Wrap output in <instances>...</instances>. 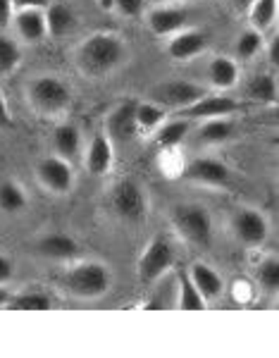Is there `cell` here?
<instances>
[{"instance_id":"d4e9b609","label":"cell","mask_w":279,"mask_h":358,"mask_svg":"<svg viewBox=\"0 0 279 358\" xmlns=\"http://www.w3.org/2000/svg\"><path fill=\"white\" fill-rule=\"evenodd\" d=\"M27 208V192L15 179H3L0 182V210L3 213H22Z\"/></svg>"},{"instance_id":"ffe728a7","label":"cell","mask_w":279,"mask_h":358,"mask_svg":"<svg viewBox=\"0 0 279 358\" xmlns=\"http://www.w3.org/2000/svg\"><path fill=\"white\" fill-rule=\"evenodd\" d=\"M208 79L215 89H231V86L239 84V65H236L231 57L217 55L208 62Z\"/></svg>"},{"instance_id":"484cf974","label":"cell","mask_w":279,"mask_h":358,"mask_svg":"<svg viewBox=\"0 0 279 358\" xmlns=\"http://www.w3.org/2000/svg\"><path fill=\"white\" fill-rule=\"evenodd\" d=\"M248 20H251V29L265 34L277 20V0H253L248 5Z\"/></svg>"},{"instance_id":"ac0fdd59","label":"cell","mask_w":279,"mask_h":358,"mask_svg":"<svg viewBox=\"0 0 279 358\" xmlns=\"http://www.w3.org/2000/svg\"><path fill=\"white\" fill-rule=\"evenodd\" d=\"M189 280L194 282V287L199 289V294L208 301H215V299L222 296L224 292V282L222 277H220L210 265L206 263H194L189 270Z\"/></svg>"},{"instance_id":"5bb4252c","label":"cell","mask_w":279,"mask_h":358,"mask_svg":"<svg viewBox=\"0 0 279 358\" xmlns=\"http://www.w3.org/2000/svg\"><path fill=\"white\" fill-rule=\"evenodd\" d=\"M115 163V151H113V141L106 134H96L89 141L84 151V165L91 175H108L113 170Z\"/></svg>"},{"instance_id":"83f0119b","label":"cell","mask_w":279,"mask_h":358,"mask_svg":"<svg viewBox=\"0 0 279 358\" xmlns=\"http://www.w3.org/2000/svg\"><path fill=\"white\" fill-rule=\"evenodd\" d=\"M177 306L182 310H203L206 308V299L201 296L199 289L194 287V282L189 280V275H179V287H177Z\"/></svg>"},{"instance_id":"603a6c76","label":"cell","mask_w":279,"mask_h":358,"mask_svg":"<svg viewBox=\"0 0 279 358\" xmlns=\"http://www.w3.org/2000/svg\"><path fill=\"white\" fill-rule=\"evenodd\" d=\"M246 94L251 101L263 103V106H275L277 103V77L270 72H258L248 79Z\"/></svg>"},{"instance_id":"cb8c5ba5","label":"cell","mask_w":279,"mask_h":358,"mask_svg":"<svg viewBox=\"0 0 279 358\" xmlns=\"http://www.w3.org/2000/svg\"><path fill=\"white\" fill-rule=\"evenodd\" d=\"M191 129V120H184V117H177V120H165L153 134V141L158 143L160 148L170 151V148L179 146L184 141L186 134Z\"/></svg>"},{"instance_id":"f546056e","label":"cell","mask_w":279,"mask_h":358,"mask_svg":"<svg viewBox=\"0 0 279 358\" xmlns=\"http://www.w3.org/2000/svg\"><path fill=\"white\" fill-rule=\"evenodd\" d=\"M22 62V50L20 43L10 36H3L0 34V77H8L13 74Z\"/></svg>"},{"instance_id":"277c9868","label":"cell","mask_w":279,"mask_h":358,"mask_svg":"<svg viewBox=\"0 0 279 358\" xmlns=\"http://www.w3.org/2000/svg\"><path fill=\"white\" fill-rule=\"evenodd\" d=\"M170 222L177 234L191 246L208 248L213 241V217L199 203H177L170 210Z\"/></svg>"},{"instance_id":"8992f818","label":"cell","mask_w":279,"mask_h":358,"mask_svg":"<svg viewBox=\"0 0 279 358\" xmlns=\"http://www.w3.org/2000/svg\"><path fill=\"white\" fill-rule=\"evenodd\" d=\"M110 208L117 217L127 222H138L146 217L148 203L143 187L136 179H120L110 192Z\"/></svg>"},{"instance_id":"e575fe53","label":"cell","mask_w":279,"mask_h":358,"mask_svg":"<svg viewBox=\"0 0 279 358\" xmlns=\"http://www.w3.org/2000/svg\"><path fill=\"white\" fill-rule=\"evenodd\" d=\"M10 127H13V117H10L8 101H5L3 91H0V129H10Z\"/></svg>"},{"instance_id":"836d02e7","label":"cell","mask_w":279,"mask_h":358,"mask_svg":"<svg viewBox=\"0 0 279 358\" xmlns=\"http://www.w3.org/2000/svg\"><path fill=\"white\" fill-rule=\"evenodd\" d=\"M13 17H15V5H13V0H0V29L10 27Z\"/></svg>"},{"instance_id":"f1b7e54d","label":"cell","mask_w":279,"mask_h":358,"mask_svg":"<svg viewBox=\"0 0 279 358\" xmlns=\"http://www.w3.org/2000/svg\"><path fill=\"white\" fill-rule=\"evenodd\" d=\"M255 282L260 289L275 294L279 289V261L277 256H267L255 265Z\"/></svg>"},{"instance_id":"44dd1931","label":"cell","mask_w":279,"mask_h":358,"mask_svg":"<svg viewBox=\"0 0 279 358\" xmlns=\"http://www.w3.org/2000/svg\"><path fill=\"white\" fill-rule=\"evenodd\" d=\"M43 15H45V29H48V36H53V38L67 36V34L77 27V15H74L72 10L62 3L48 5V10H45Z\"/></svg>"},{"instance_id":"7c38bea8","label":"cell","mask_w":279,"mask_h":358,"mask_svg":"<svg viewBox=\"0 0 279 358\" xmlns=\"http://www.w3.org/2000/svg\"><path fill=\"white\" fill-rule=\"evenodd\" d=\"M239 110V103L229 96H220V94H210L208 91L201 101H196L194 106L184 108L182 117L184 120H213V117H229Z\"/></svg>"},{"instance_id":"7a4b0ae2","label":"cell","mask_w":279,"mask_h":358,"mask_svg":"<svg viewBox=\"0 0 279 358\" xmlns=\"http://www.w3.org/2000/svg\"><path fill=\"white\" fill-rule=\"evenodd\" d=\"M62 287L69 296L74 299H101L106 296L113 287V273L106 263L101 261H84V263H74L62 277Z\"/></svg>"},{"instance_id":"4316f807","label":"cell","mask_w":279,"mask_h":358,"mask_svg":"<svg viewBox=\"0 0 279 358\" xmlns=\"http://www.w3.org/2000/svg\"><path fill=\"white\" fill-rule=\"evenodd\" d=\"M167 120V108L158 103H136V127L138 131H155Z\"/></svg>"},{"instance_id":"7402d4cb","label":"cell","mask_w":279,"mask_h":358,"mask_svg":"<svg viewBox=\"0 0 279 358\" xmlns=\"http://www.w3.org/2000/svg\"><path fill=\"white\" fill-rule=\"evenodd\" d=\"M53 151L60 158L72 160L74 155H79L81 151V134L74 124L62 122L53 129Z\"/></svg>"},{"instance_id":"6da1fadb","label":"cell","mask_w":279,"mask_h":358,"mask_svg":"<svg viewBox=\"0 0 279 358\" xmlns=\"http://www.w3.org/2000/svg\"><path fill=\"white\" fill-rule=\"evenodd\" d=\"M127 57H129V48H127L124 38L110 31L91 34L74 50V62H77L79 72L89 79H103L113 74L115 69L124 65Z\"/></svg>"},{"instance_id":"52a82bcc","label":"cell","mask_w":279,"mask_h":358,"mask_svg":"<svg viewBox=\"0 0 279 358\" xmlns=\"http://www.w3.org/2000/svg\"><path fill=\"white\" fill-rule=\"evenodd\" d=\"M208 94L206 86L194 84V82H184V79H177V82H162L150 91V98L153 103L167 108V110H177L182 113L184 108L194 106L196 101H201L203 96Z\"/></svg>"},{"instance_id":"9c48e42d","label":"cell","mask_w":279,"mask_h":358,"mask_svg":"<svg viewBox=\"0 0 279 358\" xmlns=\"http://www.w3.org/2000/svg\"><path fill=\"white\" fill-rule=\"evenodd\" d=\"M231 234L246 246H260L267 239L270 232V224H267L263 213H258L255 208H239V210L231 215Z\"/></svg>"},{"instance_id":"4dcf8cb0","label":"cell","mask_w":279,"mask_h":358,"mask_svg":"<svg viewBox=\"0 0 279 358\" xmlns=\"http://www.w3.org/2000/svg\"><path fill=\"white\" fill-rule=\"evenodd\" d=\"M10 308L15 310H50L53 308V301H50L48 294L43 292H24L17 294V296H10Z\"/></svg>"},{"instance_id":"4fadbf2b","label":"cell","mask_w":279,"mask_h":358,"mask_svg":"<svg viewBox=\"0 0 279 358\" xmlns=\"http://www.w3.org/2000/svg\"><path fill=\"white\" fill-rule=\"evenodd\" d=\"M206 48H208V34H203L201 29H182V31L172 34L170 41H167V55L177 62L194 60Z\"/></svg>"},{"instance_id":"d590c367","label":"cell","mask_w":279,"mask_h":358,"mask_svg":"<svg viewBox=\"0 0 279 358\" xmlns=\"http://www.w3.org/2000/svg\"><path fill=\"white\" fill-rule=\"evenodd\" d=\"M13 273H15L13 261H10L8 256H0V285H5V282L13 280Z\"/></svg>"},{"instance_id":"30bf717a","label":"cell","mask_w":279,"mask_h":358,"mask_svg":"<svg viewBox=\"0 0 279 358\" xmlns=\"http://www.w3.org/2000/svg\"><path fill=\"white\" fill-rule=\"evenodd\" d=\"M136 103L138 101H122L113 110L108 113L106 117V134L110 141H117V143H127L131 141L134 136L138 134V127H136Z\"/></svg>"},{"instance_id":"74e56055","label":"cell","mask_w":279,"mask_h":358,"mask_svg":"<svg viewBox=\"0 0 279 358\" xmlns=\"http://www.w3.org/2000/svg\"><path fill=\"white\" fill-rule=\"evenodd\" d=\"M270 62L272 65L279 62V38H272V43H270Z\"/></svg>"},{"instance_id":"3957f363","label":"cell","mask_w":279,"mask_h":358,"mask_svg":"<svg viewBox=\"0 0 279 358\" xmlns=\"http://www.w3.org/2000/svg\"><path fill=\"white\" fill-rule=\"evenodd\" d=\"M27 98L31 110H36L41 117H57L72 106V89L55 74H41L29 82Z\"/></svg>"},{"instance_id":"d6986e66","label":"cell","mask_w":279,"mask_h":358,"mask_svg":"<svg viewBox=\"0 0 279 358\" xmlns=\"http://www.w3.org/2000/svg\"><path fill=\"white\" fill-rule=\"evenodd\" d=\"M236 136V124L231 117H213L203 120V127L199 129V141L206 146H220Z\"/></svg>"},{"instance_id":"5b68a950","label":"cell","mask_w":279,"mask_h":358,"mask_svg":"<svg viewBox=\"0 0 279 358\" xmlns=\"http://www.w3.org/2000/svg\"><path fill=\"white\" fill-rule=\"evenodd\" d=\"M174 265V248L165 236H153L138 256L136 275L141 285H153Z\"/></svg>"},{"instance_id":"e0dca14e","label":"cell","mask_w":279,"mask_h":358,"mask_svg":"<svg viewBox=\"0 0 279 358\" xmlns=\"http://www.w3.org/2000/svg\"><path fill=\"white\" fill-rule=\"evenodd\" d=\"M146 22L155 36H172V34L182 31L186 27V15L179 8H172V5H160V8L150 10Z\"/></svg>"},{"instance_id":"ba28073f","label":"cell","mask_w":279,"mask_h":358,"mask_svg":"<svg viewBox=\"0 0 279 358\" xmlns=\"http://www.w3.org/2000/svg\"><path fill=\"white\" fill-rule=\"evenodd\" d=\"M36 177L41 182V187L50 194L65 196L72 192L74 187V170L69 165L67 158H60V155H45V158L38 160L36 165Z\"/></svg>"},{"instance_id":"ab89813d","label":"cell","mask_w":279,"mask_h":358,"mask_svg":"<svg viewBox=\"0 0 279 358\" xmlns=\"http://www.w3.org/2000/svg\"><path fill=\"white\" fill-rule=\"evenodd\" d=\"M8 301H10V294L5 292L3 287H0V306H5V303H8Z\"/></svg>"},{"instance_id":"8d00e7d4","label":"cell","mask_w":279,"mask_h":358,"mask_svg":"<svg viewBox=\"0 0 279 358\" xmlns=\"http://www.w3.org/2000/svg\"><path fill=\"white\" fill-rule=\"evenodd\" d=\"M15 10H29V8H45V0H13Z\"/></svg>"},{"instance_id":"f35d334b","label":"cell","mask_w":279,"mask_h":358,"mask_svg":"<svg viewBox=\"0 0 279 358\" xmlns=\"http://www.w3.org/2000/svg\"><path fill=\"white\" fill-rule=\"evenodd\" d=\"M231 5H234L236 10H248V5L253 3V0H229Z\"/></svg>"},{"instance_id":"d6a6232c","label":"cell","mask_w":279,"mask_h":358,"mask_svg":"<svg viewBox=\"0 0 279 358\" xmlns=\"http://www.w3.org/2000/svg\"><path fill=\"white\" fill-rule=\"evenodd\" d=\"M113 8L124 17H138L143 13V0H113Z\"/></svg>"},{"instance_id":"8fae6325","label":"cell","mask_w":279,"mask_h":358,"mask_svg":"<svg viewBox=\"0 0 279 358\" xmlns=\"http://www.w3.org/2000/svg\"><path fill=\"white\" fill-rule=\"evenodd\" d=\"M184 179L201 184V187H227L231 179V170L224 163H220V160L201 155V158H194L186 163Z\"/></svg>"},{"instance_id":"1f68e13d","label":"cell","mask_w":279,"mask_h":358,"mask_svg":"<svg viewBox=\"0 0 279 358\" xmlns=\"http://www.w3.org/2000/svg\"><path fill=\"white\" fill-rule=\"evenodd\" d=\"M263 48V34L255 31V29H248V31H243L239 38H236V57H241V60H248V57H253L258 50Z\"/></svg>"},{"instance_id":"9a60e30c","label":"cell","mask_w":279,"mask_h":358,"mask_svg":"<svg viewBox=\"0 0 279 358\" xmlns=\"http://www.w3.org/2000/svg\"><path fill=\"white\" fill-rule=\"evenodd\" d=\"M36 253L43 258H50V261H74L79 256V244L69 234L50 232L36 241Z\"/></svg>"},{"instance_id":"2e32d148","label":"cell","mask_w":279,"mask_h":358,"mask_svg":"<svg viewBox=\"0 0 279 358\" xmlns=\"http://www.w3.org/2000/svg\"><path fill=\"white\" fill-rule=\"evenodd\" d=\"M15 31L22 41L27 43H38L48 36L45 29V15L41 8H29V10H17L15 15Z\"/></svg>"}]
</instances>
